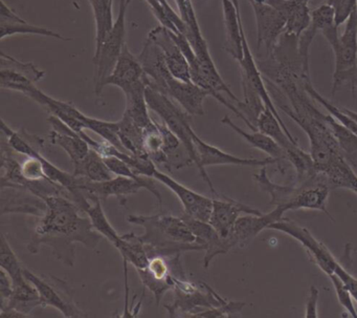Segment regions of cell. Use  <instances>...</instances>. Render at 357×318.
<instances>
[{"instance_id":"6da1fadb","label":"cell","mask_w":357,"mask_h":318,"mask_svg":"<svg viewBox=\"0 0 357 318\" xmlns=\"http://www.w3.org/2000/svg\"><path fill=\"white\" fill-rule=\"evenodd\" d=\"M43 200L47 209L38 217L28 250L36 254L41 246L50 247L58 261L73 267L76 261V243L96 249L103 236L93 228L87 215H81L83 211L68 196H51Z\"/></svg>"},{"instance_id":"7a4b0ae2","label":"cell","mask_w":357,"mask_h":318,"mask_svg":"<svg viewBox=\"0 0 357 318\" xmlns=\"http://www.w3.org/2000/svg\"><path fill=\"white\" fill-rule=\"evenodd\" d=\"M127 221L142 226L145 230L139 236L149 257L153 255L181 254L188 251H202L196 238L183 217L158 213L153 215H130Z\"/></svg>"},{"instance_id":"3957f363","label":"cell","mask_w":357,"mask_h":318,"mask_svg":"<svg viewBox=\"0 0 357 318\" xmlns=\"http://www.w3.org/2000/svg\"><path fill=\"white\" fill-rule=\"evenodd\" d=\"M255 181L263 191L271 196V203L284 212L298 209H309L325 212L331 217L327 210L329 198V184L323 175L312 181L296 186L280 185L273 183L267 175L266 166L261 167L258 173L254 175Z\"/></svg>"},{"instance_id":"277c9868","label":"cell","mask_w":357,"mask_h":318,"mask_svg":"<svg viewBox=\"0 0 357 318\" xmlns=\"http://www.w3.org/2000/svg\"><path fill=\"white\" fill-rule=\"evenodd\" d=\"M146 100L150 110L160 117L162 122L181 140L185 146L194 164L199 167L197 152L193 141L194 129L191 127V118L181 106H177L174 100L162 92L147 85L146 87Z\"/></svg>"},{"instance_id":"5b68a950","label":"cell","mask_w":357,"mask_h":318,"mask_svg":"<svg viewBox=\"0 0 357 318\" xmlns=\"http://www.w3.org/2000/svg\"><path fill=\"white\" fill-rule=\"evenodd\" d=\"M128 3L126 0H120L118 17L114 20L112 29L106 33L101 45L97 48L93 55V64L97 68L95 77V92L101 95L107 77L112 74L122 54L126 43V11Z\"/></svg>"},{"instance_id":"8992f818","label":"cell","mask_w":357,"mask_h":318,"mask_svg":"<svg viewBox=\"0 0 357 318\" xmlns=\"http://www.w3.org/2000/svg\"><path fill=\"white\" fill-rule=\"evenodd\" d=\"M206 291H202V287L188 280L185 275H174L173 277V292L174 299L170 305H165L169 316H189L208 309L218 307L227 301L221 297L214 289L204 284Z\"/></svg>"},{"instance_id":"52a82bcc","label":"cell","mask_w":357,"mask_h":318,"mask_svg":"<svg viewBox=\"0 0 357 318\" xmlns=\"http://www.w3.org/2000/svg\"><path fill=\"white\" fill-rule=\"evenodd\" d=\"M24 276L34 284L43 301V307H53L64 317H85L87 314L77 305L72 287L54 275H37L24 268Z\"/></svg>"},{"instance_id":"ba28073f","label":"cell","mask_w":357,"mask_h":318,"mask_svg":"<svg viewBox=\"0 0 357 318\" xmlns=\"http://www.w3.org/2000/svg\"><path fill=\"white\" fill-rule=\"evenodd\" d=\"M77 189L84 190L91 202L96 200L105 201L110 196L125 198L130 194H137L142 188L151 192L162 207V196L154 183V178L149 182H141L132 178L116 175L112 179L104 182H91L85 178L77 177Z\"/></svg>"},{"instance_id":"9c48e42d","label":"cell","mask_w":357,"mask_h":318,"mask_svg":"<svg viewBox=\"0 0 357 318\" xmlns=\"http://www.w3.org/2000/svg\"><path fill=\"white\" fill-rule=\"evenodd\" d=\"M137 273L143 286L153 294L156 305H160L166 293L172 290L174 275H185L181 263V254L172 256L153 255L150 257L147 267L139 270Z\"/></svg>"},{"instance_id":"30bf717a","label":"cell","mask_w":357,"mask_h":318,"mask_svg":"<svg viewBox=\"0 0 357 318\" xmlns=\"http://www.w3.org/2000/svg\"><path fill=\"white\" fill-rule=\"evenodd\" d=\"M193 141L195 144L196 152H197L198 160H199V169L200 175L202 179L204 180L213 196L216 198H220L221 194L217 192L206 173V167L216 166V165H236V166H250V167H264L267 165L275 164L279 162L275 159L266 158L264 160H257V159H243L239 157L234 156V154H229V152H223L220 148L216 146L211 145L206 143L204 140L200 139L195 131L193 133Z\"/></svg>"},{"instance_id":"8fae6325","label":"cell","mask_w":357,"mask_h":318,"mask_svg":"<svg viewBox=\"0 0 357 318\" xmlns=\"http://www.w3.org/2000/svg\"><path fill=\"white\" fill-rule=\"evenodd\" d=\"M268 229L283 232L301 243L313 261L328 276L334 273L338 261L329 249L312 236L310 231L289 219H281L269 226Z\"/></svg>"},{"instance_id":"7c38bea8","label":"cell","mask_w":357,"mask_h":318,"mask_svg":"<svg viewBox=\"0 0 357 318\" xmlns=\"http://www.w3.org/2000/svg\"><path fill=\"white\" fill-rule=\"evenodd\" d=\"M248 1L256 18L257 49L264 48L266 55H269L285 31L286 17L268 3Z\"/></svg>"},{"instance_id":"4fadbf2b","label":"cell","mask_w":357,"mask_h":318,"mask_svg":"<svg viewBox=\"0 0 357 318\" xmlns=\"http://www.w3.org/2000/svg\"><path fill=\"white\" fill-rule=\"evenodd\" d=\"M152 178L164 184L171 191L174 192L175 196L183 204V211H185L183 215L192 217V219H198V221H210L213 209V198L193 191L158 169H155Z\"/></svg>"},{"instance_id":"5bb4252c","label":"cell","mask_w":357,"mask_h":318,"mask_svg":"<svg viewBox=\"0 0 357 318\" xmlns=\"http://www.w3.org/2000/svg\"><path fill=\"white\" fill-rule=\"evenodd\" d=\"M148 38L151 39L164 52L167 66L172 76L183 82H192L189 62L175 43L171 31L162 26L156 27L150 31Z\"/></svg>"},{"instance_id":"9a60e30c","label":"cell","mask_w":357,"mask_h":318,"mask_svg":"<svg viewBox=\"0 0 357 318\" xmlns=\"http://www.w3.org/2000/svg\"><path fill=\"white\" fill-rule=\"evenodd\" d=\"M284 212L282 209L275 207V210L266 215H240L236 222L229 240L231 248H243L250 244L256 236H258L264 229H268L269 226L279 219H283Z\"/></svg>"},{"instance_id":"2e32d148","label":"cell","mask_w":357,"mask_h":318,"mask_svg":"<svg viewBox=\"0 0 357 318\" xmlns=\"http://www.w3.org/2000/svg\"><path fill=\"white\" fill-rule=\"evenodd\" d=\"M189 225L190 229L196 238V244L199 245L202 251L206 252L204 259V269L210 267L211 263L215 257L221 254H227L231 251V246L227 238H223L215 228L208 222L198 221L183 215Z\"/></svg>"},{"instance_id":"e0dca14e","label":"cell","mask_w":357,"mask_h":318,"mask_svg":"<svg viewBox=\"0 0 357 318\" xmlns=\"http://www.w3.org/2000/svg\"><path fill=\"white\" fill-rule=\"evenodd\" d=\"M222 198L223 200L213 198L212 213H211L208 223L223 238H229L236 222L242 213L243 215H262L260 210L252 208L248 205L231 200L225 196H222Z\"/></svg>"},{"instance_id":"ac0fdd59","label":"cell","mask_w":357,"mask_h":318,"mask_svg":"<svg viewBox=\"0 0 357 318\" xmlns=\"http://www.w3.org/2000/svg\"><path fill=\"white\" fill-rule=\"evenodd\" d=\"M47 121L52 127L50 133L52 143L60 146L68 154L74 166L84 160L91 150L89 144L57 117L51 115Z\"/></svg>"},{"instance_id":"d6986e66","label":"cell","mask_w":357,"mask_h":318,"mask_svg":"<svg viewBox=\"0 0 357 318\" xmlns=\"http://www.w3.org/2000/svg\"><path fill=\"white\" fill-rule=\"evenodd\" d=\"M335 57L333 76L346 72L357 62V7L344 22V30L337 45L332 48Z\"/></svg>"},{"instance_id":"ffe728a7","label":"cell","mask_w":357,"mask_h":318,"mask_svg":"<svg viewBox=\"0 0 357 318\" xmlns=\"http://www.w3.org/2000/svg\"><path fill=\"white\" fill-rule=\"evenodd\" d=\"M225 27V49L238 62L243 57L242 35L244 29L240 13L239 0H221Z\"/></svg>"},{"instance_id":"44dd1931","label":"cell","mask_w":357,"mask_h":318,"mask_svg":"<svg viewBox=\"0 0 357 318\" xmlns=\"http://www.w3.org/2000/svg\"><path fill=\"white\" fill-rule=\"evenodd\" d=\"M165 95L174 100L192 117L204 115V100L210 97L208 92L193 82H183L175 78L168 83Z\"/></svg>"},{"instance_id":"7402d4cb","label":"cell","mask_w":357,"mask_h":318,"mask_svg":"<svg viewBox=\"0 0 357 318\" xmlns=\"http://www.w3.org/2000/svg\"><path fill=\"white\" fill-rule=\"evenodd\" d=\"M266 3L285 16V34L298 38L310 26L311 10L309 9V0H267Z\"/></svg>"},{"instance_id":"603a6c76","label":"cell","mask_w":357,"mask_h":318,"mask_svg":"<svg viewBox=\"0 0 357 318\" xmlns=\"http://www.w3.org/2000/svg\"><path fill=\"white\" fill-rule=\"evenodd\" d=\"M3 189H7L9 194L1 191V215L26 213L39 217L45 213L47 203L43 198L22 188L5 187Z\"/></svg>"},{"instance_id":"cb8c5ba5","label":"cell","mask_w":357,"mask_h":318,"mask_svg":"<svg viewBox=\"0 0 357 318\" xmlns=\"http://www.w3.org/2000/svg\"><path fill=\"white\" fill-rule=\"evenodd\" d=\"M146 74L144 72L143 66L139 62V58L135 57L128 45H125L122 54L114 66L112 74L107 77L104 83V87L114 85L120 87L121 89H126L135 83L145 79Z\"/></svg>"},{"instance_id":"d4e9b609","label":"cell","mask_w":357,"mask_h":318,"mask_svg":"<svg viewBox=\"0 0 357 318\" xmlns=\"http://www.w3.org/2000/svg\"><path fill=\"white\" fill-rule=\"evenodd\" d=\"M146 87H147V75L144 80L123 89L126 97L125 113H127L144 129H147L154 122L148 110L150 108L146 100Z\"/></svg>"},{"instance_id":"484cf974","label":"cell","mask_w":357,"mask_h":318,"mask_svg":"<svg viewBox=\"0 0 357 318\" xmlns=\"http://www.w3.org/2000/svg\"><path fill=\"white\" fill-rule=\"evenodd\" d=\"M38 307H43L40 295L34 284L26 277L13 284V293L11 297L8 299L7 303L0 305V309H14L26 317Z\"/></svg>"},{"instance_id":"4316f807","label":"cell","mask_w":357,"mask_h":318,"mask_svg":"<svg viewBox=\"0 0 357 318\" xmlns=\"http://www.w3.org/2000/svg\"><path fill=\"white\" fill-rule=\"evenodd\" d=\"M221 123L229 127V129H233L234 131L238 133L240 137L243 138L250 146L260 150L261 152H265L268 154L271 158L275 159V160L282 161L287 159L286 157L285 152L283 148L269 136L265 135V133H261V131H252V133H248V131H243L240 129L239 127L235 124L233 121L231 120L229 117H223Z\"/></svg>"},{"instance_id":"83f0119b","label":"cell","mask_w":357,"mask_h":318,"mask_svg":"<svg viewBox=\"0 0 357 318\" xmlns=\"http://www.w3.org/2000/svg\"><path fill=\"white\" fill-rule=\"evenodd\" d=\"M118 123V133L125 150L133 156L149 158L144 147V129H142L127 113Z\"/></svg>"},{"instance_id":"f1b7e54d","label":"cell","mask_w":357,"mask_h":318,"mask_svg":"<svg viewBox=\"0 0 357 318\" xmlns=\"http://www.w3.org/2000/svg\"><path fill=\"white\" fill-rule=\"evenodd\" d=\"M116 248L118 249L123 257V263H131L133 267L139 270L145 269L149 263V254L145 244L139 236L130 232V233L121 236V240Z\"/></svg>"},{"instance_id":"f546056e","label":"cell","mask_w":357,"mask_h":318,"mask_svg":"<svg viewBox=\"0 0 357 318\" xmlns=\"http://www.w3.org/2000/svg\"><path fill=\"white\" fill-rule=\"evenodd\" d=\"M74 175L76 177L85 178L91 182H104L114 178V173L109 171L103 157L91 148L84 160L75 165Z\"/></svg>"},{"instance_id":"4dcf8cb0","label":"cell","mask_w":357,"mask_h":318,"mask_svg":"<svg viewBox=\"0 0 357 318\" xmlns=\"http://www.w3.org/2000/svg\"><path fill=\"white\" fill-rule=\"evenodd\" d=\"M14 35H37V36L52 37L59 41H70L62 36L59 33L54 32L43 27L33 26L24 20H14V22H0V41H3L8 37Z\"/></svg>"},{"instance_id":"1f68e13d","label":"cell","mask_w":357,"mask_h":318,"mask_svg":"<svg viewBox=\"0 0 357 318\" xmlns=\"http://www.w3.org/2000/svg\"><path fill=\"white\" fill-rule=\"evenodd\" d=\"M96 22V49L100 47L106 33L114 24L112 5L114 0H89Z\"/></svg>"},{"instance_id":"d6a6232c","label":"cell","mask_w":357,"mask_h":318,"mask_svg":"<svg viewBox=\"0 0 357 318\" xmlns=\"http://www.w3.org/2000/svg\"><path fill=\"white\" fill-rule=\"evenodd\" d=\"M85 215L91 219L93 228L103 236V238H107L114 247L120 243L121 236L116 231L112 224L106 217L102 207L101 200H96L91 202V206L86 210Z\"/></svg>"},{"instance_id":"836d02e7","label":"cell","mask_w":357,"mask_h":318,"mask_svg":"<svg viewBox=\"0 0 357 318\" xmlns=\"http://www.w3.org/2000/svg\"><path fill=\"white\" fill-rule=\"evenodd\" d=\"M0 266L11 276L13 284L20 282L24 276V267L14 252L5 234L0 238Z\"/></svg>"},{"instance_id":"e575fe53","label":"cell","mask_w":357,"mask_h":318,"mask_svg":"<svg viewBox=\"0 0 357 318\" xmlns=\"http://www.w3.org/2000/svg\"><path fill=\"white\" fill-rule=\"evenodd\" d=\"M328 124L340 145V150L344 152L346 158L353 160L357 157V135L350 129L340 124L331 115H328Z\"/></svg>"},{"instance_id":"d590c367","label":"cell","mask_w":357,"mask_h":318,"mask_svg":"<svg viewBox=\"0 0 357 318\" xmlns=\"http://www.w3.org/2000/svg\"><path fill=\"white\" fill-rule=\"evenodd\" d=\"M0 68H11V70L16 71V72L22 73V74L28 76L35 83L43 80L45 76V73L39 70L34 64L20 62V60L7 55L3 52L1 53V58H0Z\"/></svg>"},{"instance_id":"8d00e7d4","label":"cell","mask_w":357,"mask_h":318,"mask_svg":"<svg viewBox=\"0 0 357 318\" xmlns=\"http://www.w3.org/2000/svg\"><path fill=\"white\" fill-rule=\"evenodd\" d=\"M245 307V303L240 301H227L218 307L208 308V309L202 310L198 313L194 314L192 317H210V318H222L231 317L233 314L240 313Z\"/></svg>"},{"instance_id":"74e56055","label":"cell","mask_w":357,"mask_h":318,"mask_svg":"<svg viewBox=\"0 0 357 318\" xmlns=\"http://www.w3.org/2000/svg\"><path fill=\"white\" fill-rule=\"evenodd\" d=\"M329 278L333 284L334 290H335L336 296H337L340 305L350 314L351 317L357 318L356 308H355L354 301H353L354 298L351 295L350 291L346 288V286L342 284V280L336 274H331V275H329Z\"/></svg>"},{"instance_id":"f35d334b","label":"cell","mask_w":357,"mask_h":318,"mask_svg":"<svg viewBox=\"0 0 357 318\" xmlns=\"http://www.w3.org/2000/svg\"><path fill=\"white\" fill-rule=\"evenodd\" d=\"M326 3L331 6L335 11V22L338 27L346 22L353 10L357 7V0H326Z\"/></svg>"},{"instance_id":"ab89813d","label":"cell","mask_w":357,"mask_h":318,"mask_svg":"<svg viewBox=\"0 0 357 318\" xmlns=\"http://www.w3.org/2000/svg\"><path fill=\"white\" fill-rule=\"evenodd\" d=\"M350 83L351 87H354L357 83V62L353 68L346 72L340 73L332 77V94L335 95L336 92L342 87L344 83Z\"/></svg>"},{"instance_id":"60d3db41","label":"cell","mask_w":357,"mask_h":318,"mask_svg":"<svg viewBox=\"0 0 357 318\" xmlns=\"http://www.w3.org/2000/svg\"><path fill=\"white\" fill-rule=\"evenodd\" d=\"M334 274L340 277L342 280V284L346 286V288L350 291L351 295L353 298L357 303V278L354 277L346 268L342 267L340 263L336 265L335 270H334Z\"/></svg>"},{"instance_id":"b9f144b4","label":"cell","mask_w":357,"mask_h":318,"mask_svg":"<svg viewBox=\"0 0 357 318\" xmlns=\"http://www.w3.org/2000/svg\"><path fill=\"white\" fill-rule=\"evenodd\" d=\"M13 293V280L11 276L5 271L0 270V305L7 303L8 299Z\"/></svg>"},{"instance_id":"7bdbcfd3","label":"cell","mask_w":357,"mask_h":318,"mask_svg":"<svg viewBox=\"0 0 357 318\" xmlns=\"http://www.w3.org/2000/svg\"><path fill=\"white\" fill-rule=\"evenodd\" d=\"M319 292L317 287L311 286L309 289V296L306 301V310H305V317H319L317 313V303H319Z\"/></svg>"},{"instance_id":"ee69618b","label":"cell","mask_w":357,"mask_h":318,"mask_svg":"<svg viewBox=\"0 0 357 318\" xmlns=\"http://www.w3.org/2000/svg\"><path fill=\"white\" fill-rule=\"evenodd\" d=\"M252 1L258 3H266L267 0H252Z\"/></svg>"},{"instance_id":"f6af8a7d","label":"cell","mask_w":357,"mask_h":318,"mask_svg":"<svg viewBox=\"0 0 357 318\" xmlns=\"http://www.w3.org/2000/svg\"><path fill=\"white\" fill-rule=\"evenodd\" d=\"M126 3H128V5H129V3H131V0H126Z\"/></svg>"},{"instance_id":"bcb514c9","label":"cell","mask_w":357,"mask_h":318,"mask_svg":"<svg viewBox=\"0 0 357 318\" xmlns=\"http://www.w3.org/2000/svg\"><path fill=\"white\" fill-rule=\"evenodd\" d=\"M355 87H356V89H357V83H356V85H354V87H352V89H354Z\"/></svg>"}]
</instances>
